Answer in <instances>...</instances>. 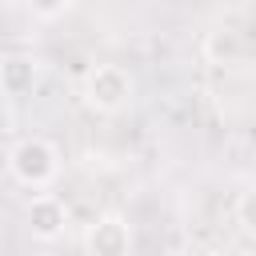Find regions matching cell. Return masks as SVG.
<instances>
[{
    "label": "cell",
    "mask_w": 256,
    "mask_h": 256,
    "mask_svg": "<svg viewBox=\"0 0 256 256\" xmlns=\"http://www.w3.org/2000/svg\"><path fill=\"white\" fill-rule=\"evenodd\" d=\"M36 80H40V60L36 56H24V52L4 56V64H0V88H4L8 100L28 96L36 88Z\"/></svg>",
    "instance_id": "5"
},
{
    "label": "cell",
    "mask_w": 256,
    "mask_h": 256,
    "mask_svg": "<svg viewBox=\"0 0 256 256\" xmlns=\"http://www.w3.org/2000/svg\"><path fill=\"white\" fill-rule=\"evenodd\" d=\"M24 220H28L32 240L52 244V240H60V236H64V228H68V208H64V200H56V196L40 192V196H32V200H28Z\"/></svg>",
    "instance_id": "4"
},
{
    "label": "cell",
    "mask_w": 256,
    "mask_h": 256,
    "mask_svg": "<svg viewBox=\"0 0 256 256\" xmlns=\"http://www.w3.org/2000/svg\"><path fill=\"white\" fill-rule=\"evenodd\" d=\"M132 96H136V80H132L128 68H120V64L88 68V76H84V104L92 112L116 116V112H124L132 104Z\"/></svg>",
    "instance_id": "2"
},
{
    "label": "cell",
    "mask_w": 256,
    "mask_h": 256,
    "mask_svg": "<svg viewBox=\"0 0 256 256\" xmlns=\"http://www.w3.org/2000/svg\"><path fill=\"white\" fill-rule=\"evenodd\" d=\"M8 172L24 188H48L60 176V152L44 136H24L8 148Z\"/></svg>",
    "instance_id": "1"
},
{
    "label": "cell",
    "mask_w": 256,
    "mask_h": 256,
    "mask_svg": "<svg viewBox=\"0 0 256 256\" xmlns=\"http://www.w3.org/2000/svg\"><path fill=\"white\" fill-rule=\"evenodd\" d=\"M84 256H132V228L124 216L104 212L84 232Z\"/></svg>",
    "instance_id": "3"
},
{
    "label": "cell",
    "mask_w": 256,
    "mask_h": 256,
    "mask_svg": "<svg viewBox=\"0 0 256 256\" xmlns=\"http://www.w3.org/2000/svg\"><path fill=\"white\" fill-rule=\"evenodd\" d=\"M24 8H28L36 20H60V16L72 8V0H24Z\"/></svg>",
    "instance_id": "7"
},
{
    "label": "cell",
    "mask_w": 256,
    "mask_h": 256,
    "mask_svg": "<svg viewBox=\"0 0 256 256\" xmlns=\"http://www.w3.org/2000/svg\"><path fill=\"white\" fill-rule=\"evenodd\" d=\"M236 224L244 236L256 240V184H248L240 196H236Z\"/></svg>",
    "instance_id": "6"
}]
</instances>
